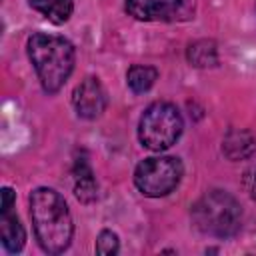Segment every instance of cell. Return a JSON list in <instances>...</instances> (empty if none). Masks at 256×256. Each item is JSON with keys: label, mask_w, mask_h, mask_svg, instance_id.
I'll return each instance as SVG.
<instances>
[{"label": "cell", "mask_w": 256, "mask_h": 256, "mask_svg": "<svg viewBox=\"0 0 256 256\" xmlns=\"http://www.w3.org/2000/svg\"><path fill=\"white\" fill-rule=\"evenodd\" d=\"M30 218L44 252L60 254L70 246L74 224L66 200L56 190L36 188L30 194Z\"/></svg>", "instance_id": "obj_1"}, {"label": "cell", "mask_w": 256, "mask_h": 256, "mask_svg": "<svg viewBox=\"0 0 256 256\" xmlns=\"http://www.w3.org/2000/svg\"><path fill=\"white\" fill-rule=\"evenodd\" d=\"M28 58L48 94L58 92L74 68V46L56 34L36 32L28 38Z\"/></svg>", "instance_id": "obj_2"}, {"label": "cell", "mask_w": 256, "mask_h": 256, "mask_svg": "<svg viewBox=\"0 0 256 256\" xmlns=\"http://www.w3.org/2000/svg\"><path fill=\"white\" fill-rule=\"evenodd\" d=\"M192 218L198 230L210 236L228 238L238 232L242 210L234 196L224 190L206 192L192 208Z\"/></svg>", "instance_id": "obj_3"}, {"label": "cell", "mask_w": 256, "mask_h": 256, "mask_svg": "<svg viewBox=\"0 0 256 256\" xmlns=\"http://www.w3.org/2000/svg\"><path fill=\"white\" fill-rule=\"evenodd\" d=\"M182 134V116L170 102H154L148 106L138 124V138L150 150H166Z\"/></svg>", "instance_id": "obj_4"}, {"label": "cell", "mask_w": 256, "mask_h": 256, "mask_svg": "<svg viewBox=\"0 0 256 256\" xmlns=\"http://www.w3.org/2000/svg\"><path fill=\"white\" fill-rule=\"evenodd\" d=\"M182 162L174 156H152L142 160L134 172L136 188L150 198H160L172 192L182 178Z\"/></svg>", "instance_id": "obj_5"}, {"label": "cell", "mask_w": 256, "mask_h": 256, "mask_svg": "<svg viewBox=\"0 0 256 256\" xmlns=\"http://www.w3.org/2000/svg\"><path fill=\"white\" fill-rule=\"evenodd\" d=\"M126 12L144 22H176L192 18L188 0H126Z\"/></svg>", "instance_id": "obj_6"}, {"label": "cell", "mask_w": 256, "mask_h": 256, "mask_svg": "<svg viewBox=\"0 0 256 256\" xmlns=\"http://www.w3.org/2000/svg\"><path fill=\"white\" fill-rule=\"evenodd\" d=\"M72 102H74V108H76L78 116L88 118V120L98 118L106 108V92H104L100 80L94 78V76L84 78L76 86Z\"/></svg>", "instance_id": "obj_7"}, {"label": "cell", "mask_w": 256, "mask_h": 256, "mask_svg": "<svg viewBox=\"0 0 256 256\" xmlns=\"http://www.w3.org/2000/svg\"><path fill=\"white\" fill-rule=\"evenodd\" d=\"M0 238H2V246L8 252H20L24 246L26 240L24 228L20 220L10 212H2L0 216Z\"/></svg>", "instance_id": "obj_8"}, {"label": "cell", "mask_w": 256, "mask_h": 256, "mask_svg": "<svg viewBox=\"0 0 256 256\" xmlns=\"http://www.w3.org/2000/svg\"><path fill=\"white\" fill-rule=\"evenodd\" d=\"M74 194L80 202H92L96 198V180L84 158L74 162Z\"/></svg>", "instance_id": "obj_9"}, {"label": "cell", "mask_w": 256, "mask_h": 256, "mask_svg": "<svg viewBox=\"0 0 256 256\" xmlns=\"http://www.w3.org/2000/svg\"><path fill=\"white\" fill-rule=\"evenodd\" d=\"M30 6L46 16L52 24H64L74 8L72 0H30Z\"/></svg>", "instance_id": "obj_10"}, {"label": "cell", "mask_w": 256, "mask_h": 256, "mask_svg": "<svg viewBox=\"0 0 256 256\" xmlns=\"http://www.w3.org/2000/svg\"><path fill=\"white\" fill-rule=\"evenodd\" d=\"M156 78H158L156 68L146 66V64H134V66L128 70V74H126L128 86H130L132 92H136V94L148 92V90L152 88V84L156 82Z\"/></svg>", "instance_id": "obj_11"}, {"label": "cell", "mask_w": 256, "mask_h": 256, "mask_svg": "<svg viewBox=\"0 0 256 256\" xmlns=\"http://www.w3.org/2000/svg\"><path fill=\"white\" fill-rule=\"evenodd\" d=\"M238 148H240V158H242V156H248V154L252 152L254 142H252L250 134H246V132H232V134L226 138L224 150H226V154H228L230 158H234V160L238 158Z\"/></svg>", "instance_id": "obj_12"}, {"label": "cell", "mask_w": 256, "mask_h": 256, "mask_svg": "<svg viewBox=\"0 0 256 256\" xmlns=\"http://www.w3.org/2000/svg\"><path fill=\"white\" fill-rule=\"evenodd\" d=\"M188 58L194 66H212L216 64V48L212 42H196L188 50Z\"/></svg>", "instance_id": "obj_13"}, {"label": "cell", "mask_w": 256, "mask_h": 256, "mask_svg": "<svg viewBox=\"0 0 256 256\" xmlns=\"http://www.w3.org/2000/svg\"><path fill=\"white\" fill-rule=\"evenodd\" d=\"M96 252L102 254V256L116 254L118 252V236L114 232H110V230L100 232V236L96 240Z\"/></svg>", "instance_id": "obj_14"}, {"label": "cell", "mask_w": 256, "mask_h": 256, "mask_svg": "<svg viewBox=\"0 0 256 256\" xmlns=\"http://www.w3.org/2000/svg\"><path fill=\"white\" fill-rule=\"evenodd\" d=\"M14 192L12 188H2V212H10L12 204H14Z\"/></svg>", "instance_id": "obj_15"}]
</instances>
